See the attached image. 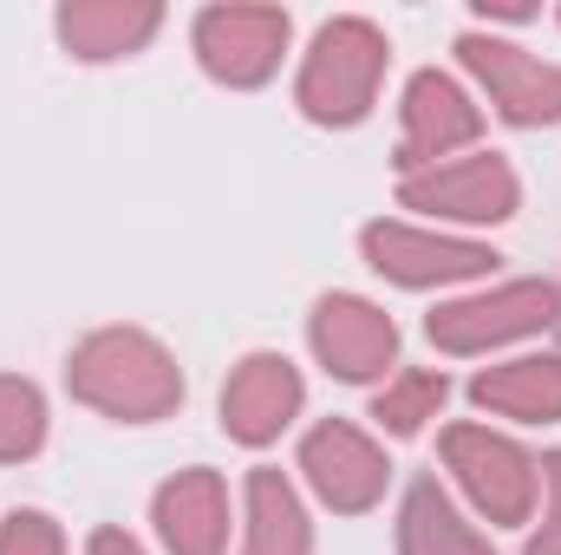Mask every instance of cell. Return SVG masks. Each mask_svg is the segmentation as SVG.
I'll return each mask as SVG.
<instances>
[{
    "instance_id": "4",
    "label": "cell",
    "mask_w": 561,
    "mask_h": 555,
    "mask_svg": "<svg viewBox=\"0 0 561 555\" xmlns=\"http://www.w3.org/2000/svg\"><path fill=\"white\" fill-rule=\"evenodd\" d=\"M287 46V13L280 7H209L196 20V53L216 79L229 86H255L268 79Z\"/></svg>"
},
{
    "instance_id": "16",
    "label": "cell",
    "mask_w": 561,
    "mask_h": 555,
    "mask_svg": "<svg viewBox=\"0 0 561 555\" xmlns=\"http://www.w3.org/2000/svg\"><path fill=\"white\" fill-rule=\"evenodd\" d=\"M249 517H255L249 555H307V517H300V503H294L280 471H255L249 477Z\"/></svg>"
},
{
    "instance_id": "13",
    "label": "cell",
    "mask_w": 561,
    "mask_h": 555,
    "mask_svg": "<svg viewBox=\"0 0 561 555\" xmlns=\"http://www.w3.org/2000/svg\"><path fill=\"white\" fill-rule=\"evenodd\" d=\"M157 530L176 555H222L229 510H222V477L216 471H183L157 497Z\"/></svg>"
},
{
    "instance_id": "8",
    "label": "cell",
    "mask_w": 561,
    "mask_h": 555,
    "mask_svg": "<svg viewBox=\"0 0 561 555\" xmlns=\"http://www.w3.org/2000/svg\"><path fill=\"white\" fill-rule=\"evenodd\" d=\"M300 464H307L313 490H320L333 510H373L379 490H386V457H379L353 424H320V431H307Z\"/></svg>"
},
{
    "instance_id": "18",
    "label": "cell",
    "mask_w": 561,
    "mask_h": 555,
    "mask_svg": "<svg viewBox=\"0 0 561 555\" xmlns=\"http://www.w3.org/2000/svg\"><path fill=\"white\" fill-rule=\"evenodd\" d=\"M46 431V412H39V393L26 380H0V457H26Z\"/></svg>"
},
{
    "instance_id": "6",
    "label": "cell",
    "mask_w": 561,
    "mask_h": 555,
    "mask_svg": "<svg viewBox=\"0 0 561 555\" xmlns=\"http://www.w3.org/2000/svg\"><path fill=\"white\" fill-rule=\"evenodd\" d=\"M457 53H463V66L490 86V99L503 105V118H516V125L561 118V72L556 66H542V59H529V53H516V46H503V39H483V33H463Z\"/></svg>"
},
{
    "instance_id": "2",
    "label": "cell",
    "mask_w": 561,
    "mask_h": 555,
    "mask_svg": "<svg viewBox=\"0 0 561 555\" xmlns=\"http://www.w3.org/2000/svg\"><path fill=\"white\" fill-rule=\"evenodd\" d=\"M386 72V39L366 26V20H333L313 53H307V72H300V105L320 118V125H353L366 105H373V86Z\"/></svg>"
},
{
    "instance_id": "14",
    "label": "cell",
    "mask_w": 561,
    "mask_h": 555,
    "mask_svg": "<svg viewBox=\"0 0 561 555\" xmlns=\"http://www.w3.org/2000/svg\"><path fill=\"white\" fill-rule=\"evenodd\" d=\"M157 33V7L150 0H72L59 13V39L79 59H118Z\"/></svg>"
},
{
    "instance_id": "19",
    "label": "cell",
    "mask_w": 561,
    "mask_h": 555,
    "mask_svg": "<svg viewBox=\"0 0 561 555\" xmlns=\"http://www.w3.org/2000/svg\"><path fill=\"white\" fill-rule=\"evenodd\" d=\"M437 406H444V380H437V373H412V380H399V386L379 399V418H386L392 431H419Z\"/></svg>"
},
{
    "instance_id": "10",
    "label": "cell",
    "mask_w": 561,
    "mask_h": 555,
    "mask_svg": "<svg viewBox=\"0 0 561 555\" xmlns=\"http://www.w3.org/2000/svg\"><path fill=\"white\" fill-rule=\"evenodd\" d=\"M294 406H300V373L287 360H275V353H255L249 366H236V380L222 393V424L242 444H268L294 418Z\"/></svg>"
},
{
    "instance_id": "9",
    "label": "cell",
    "mask_w": 561,
    "mask_h": 555,
    "mask_svg": "<svg viewBox=\"0 0 561 555\" xmlns=\"http://www.w3.org/2000/svg\"><path fill=\"white\" fill-rule=\"evenodd\" d=\"M366 256L373 269L405 287H424V281H457V275H483L496 256L477 249V242H444V236H419V229H399V223H373L366 229Z\"/></svg>"
},
{
    "instance_id": "3",
    "label": "cell",
    "mask_w": 561,
    "mask_h": 555,
    "mask_svg": "<svg viewBox=\"0 0 561 555\" xmlns=\"http://www.w3.org/2000/svg\"><path fill=\"white\" fill-rule=\"evenodd\" d=\"M556 320V287L549 281H516V287H496L483 301H450L431 314V340L444 353H477V347H496V340H516V333H536Z\"/></svg>"
},
{
    "instance_id": "17",
    "label": "cell",
    "mask_w": 561,
    "mask_h": 555,
    "mask_svg": "<svg viewBox=\"0 0 561 555\" xmlns=\"http://www.w3.org/2000/svg\"><path fill=\"white\" fill-rule=\"evenodd\" d=\"M405 555H490L463 523H457V510H450V497L424 477L412 484V497H405Z\"/></svg>"
},
{
    "instance_id": "1",
    "label": "cell",
    "mask_w": 561,
    "mask_h": 555,
    "mask_svg": "<svg viewBox=\"0 0 561 555\" xmlns=\"http://www.w3.org/2000/svg\"><path fill=\"white\" fill-rule=\"evenodd\" d=\"M72 393L112 418H163L183 399V380L157 340L118 327V333H92L72 353Z\"/></svg>"
},
{
    "instance_id": "21",
    "label": "cell",
    "mask_w": 561,
    "mask_h": 555,
    "mask_svg": "<svg viewBox=\"0 0 561 555\" xmlns=\"http://www.w3.org/2000/svg\"><path fill=\"white\" fill-rule=\"evenodd\" d=\"M542 471H549V497H556V510H549V523H542V536L529 543V555H561V457H549Z\"/></svg>"
},
{
    "instance_id": "11",
    "label": "cell",
    "mask_w": 561,
    "mask_h": 555,
    "mask_svg": "<svg viewBox=\"0 0 561 555\" xmlns=\"http://www.w3.org/2000/svg\"><path fill=\"white\" fill-rule=\"evenodd\" d=\"M405 203L412 209H444V216H470V223H496L516 209V177L503 157H470L457 170H437V177H412L405 183Z\"/></svg>"
},
{
    "instance_id": "22",
    "label": "cell",
    "mask_w": 561,
    "mask_h": 555,
    "mask_svg": "<svg viewBox=\"0 0 561 555\" xmlns=\"http://www.w3.org/2000/svg\"><path fill=\"white\" fill-rule=\"evenodd\" d=\"M92 555H138V543L118 536V530H99V536H92Z\"/></svg>"
},
{
    "instance_id": "5",
    "label": "cell",
    "mask_w": 561,
    "mask_h": 555,
    "mask_svg": "<svg viewBox=\"0 0 561 555\" xmlns=\"http://www.w3.org/2000/svg\"><path fill=\"white\" fill-rule=\"evenodd\" d=\"M444 457L463 477V490L490 510V523H523L529 517L536 471H529V457L516 444H503V438H490L477 424H457V431H444Z\"/></svg>"
},
{
    "instance_id": "20",
    "label": "cell",
    "mask_w": 561,
    "mask_h": 555,
    "mask_svg": "<svg viewBox=\"0 0 561 555\" xmlns=\"http://www.w3.org/2000/svg\"><path fill=\"white\" fill-rule=\"evenodd\" d=\"M0 555H66V550H59V530L26 510V517H13V523L0 530Z\"/></svg>"
},
{
    "instance_id": "12",
    "label": "cell",
    "mask_w": 561,
    "mask_h": 555,
    "mask_svg": "<svg viewBox=\"0 0 561 555\" xmlns=\"http://www.w3.org/2000/svg\"><path fill=\"white\" fill-rule=\"evenodd\" d=\"M477 138V105L444 79V72H419L405 92V150L399 163H431L444 150Z\"/></svg>"
},
{
    "instance_id": "7",
    "label": "cell",
    "mask_w": 561,
    "mask_h": 555,
    "mask_svg": "<svg viewBox=\"0 0 561 555\" xmlns=\"http://www.w3.org/2000/svg\"><path fill=\"white\" fill-rule=\"evenodd\" d=\"M313 347H320V360H327L340 380H373V373L392 366L399 333H392V320H386L379 307H366V301H353V294H333V301L313 307Z\"/></svg>"
},
{
    "instance_id": "15",
    "label": "cell",
    "mask_w": 561,
    "mask_h": 555,
    "mask_svg": "<svg viewBox=\"0 0 561 555\" xmlns=\"http://www.w3.org/2000/svg\"><path fill=\"white\" fill-rule=\"evenodd\" d=\"M477 406L510 418H561V360H516V366H496L470 386Z\"/></svg>"
}]
</instances>
